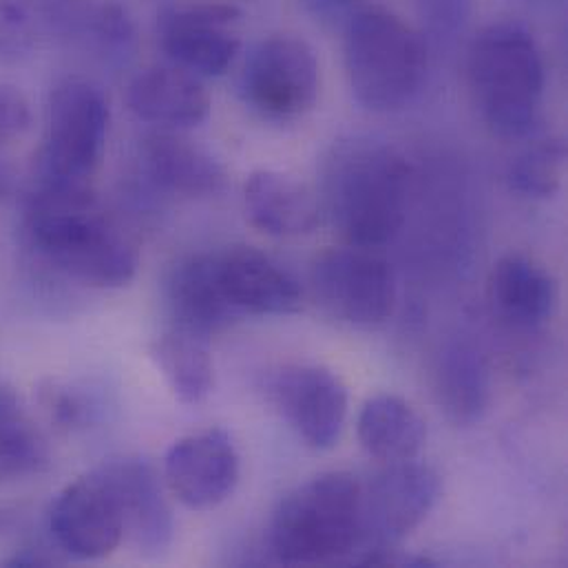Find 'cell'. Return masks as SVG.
<instances>
[{
  "label": "cell",
  "instance_id": "obj_26",
  "mask_svg": "<svg viewBox=\"0 0 568 568\" xmlns=\"http://www.w3.org/2000/svg\"><path fill=\"white\" fill-rule=\"evenodd\" d=\"M106 60H124L135 49V24L118 2H95L80 36Z\"/></svg>",
  "mask_w": 568,
  "mask_h": 568
},
{
  "label": "cell",
  "instance_id": "obj_5",
  "mask_svg": "<svg viewBox=\"0 0 568 568\" xmlns=\"http://www.w3.org/2000/svg\"><path fill=\"white\" fill-rule=\"evenodd\" d=\"M363 538V489L343 471L321 474L290 491L275 509L271 547L284 565H325Z\"/></svg>",
  "mask_w": 568,
  "mask_h": 568
},
{
  "label": "cell",
  "instance_id": "obj_20",
  "mask_svg": "<svg viewBox=\"0 0 568 568\" xmlns=\"http://www.w3.org/2000/svg\"><path fill=\"white\" fill-rule=\"evenodd\" d=\"M244 204L255 229L271 237L307 235L318 224L312 191L280 171H255L244 182Z\"/></svg>",
  "mask_w": 568,
  "mask_h": 568
},
{
  "label": "cell",
  "instance_id": "obj_8",
  "mask_svg": "<svg viewBox=\"0 0 568 568\" xmlns=\"http://www.w3.org/2000/svg\"><path fill=\"white\" fill-rule=\"evenodd\" d=\"M312 287L318 303L352 325L383 323L396 305L392 266L372 248H334L316 257Z\"/></svg>",
  "mask_w": 568,
  "mask_h": 568
},
{
  "label": "cell",
  "instance_id": "obj_14",
  "mask_svg": "<svg viewBox=\"0 0 568 568\" xmlns=\"http://www.w3.org/2000/svg\"><path fill=\"white\" fill-rule=\"evenodd\" d=\"M118 500L124 536L146 556H160L173 540V514L158 471L144 458L126 456L100 467Z\"/></svg>",
  "mask_w": 568,
  "mask_h": 568
},
{
  "label": "cell",
  "instance_id": "obj_33",
  "mask_svg": "<svg viewBox=\"0 0 568 568\" xmlns=\"http://www.w3.org/2000/svg\"><path fill=\"white\" fill-rule=\"evenodd\" d=\"M4 567H49V560L42 556L22 554V556H13L11 560H7Z\"/></svg>",
  "mask_w": 568,
  "mask_h": 568
},
{
  "label": "cell",
  "instance_id": "obj_28",
  "mask_svg": "<svg viewBox=\"0 0 568 568\" xmlns=\"http://www.w3.org/2000/svg\"><path fill=\"white\" fill-rule=\"evenodd\" d=\"M420 18V36L434 42H452L463 36L474 16V0H414Z\"/></svg>",
  "mask_w": 568,
  "mask_h": 568
},
{
  "label": "cell",
  "instance_id": "obj_21",
  "mask_svg": "<svg viewBox=\"0 0 568 568\" xmlns=\"http://www.w3.org/2000/svg\"><path fill=\"white\" fill-rule=\"evenodd\" d=\"M358 440L363 449L383 463L414 460L427 440L420 414L400 396L378 394L358 414Z\"/></svg>",
  "mask_w": 568,
  "mask_h": 568
},
{
  "label": "cell",
  "instance_id": "obj_32",
  "mask_svg": "<svg viewBox=\"0 0 568 568\" xmlns=\"http://www.w3.org/2000/svg\"><path fill=\"white\" fill-rule=\"evenodd\" d=\"M303 7L318 20L336 22L343 18V22L352 16L356 0H301Z\"/></svg>",
  "mask_w": 568,
  "mask_h": 568
},
{
  "label": "cell",
  "instance_id": "obj_30",
  "mask_svg": "<svg viewBox=\"0 0 568 568\" xmlns=\"http://www.w3.org/2000/svg\"><path fill=\"white\" fill-rule=\"evenodd\" d=\"M31 106L20 89L0 82V146L20 142L31 129Z\"/></svg>",
  "mask_w": 568,
  "mask_h": 568
},
{
  "label": "cell",
  "instance_id": "obj_2",
  "mask_svg": "<svg viewBox=\"0 0 568 568\" xmlns=\"http://www.w3.org/2000/svg\"><path fill=\"white\" fill-rule=\"evenodd\" d=\"M412 189L407 160L372 138L338 142L323 169V202L349 246L378 248L403 229Z\"/></svg>",
  "mask_w": 568,
  "mask_h": 568
},
{
  "label": "cell",
  "instance_id": "obj_19",
  "mask_svg": "<svg viewBox=\"0 0 568 568\" xmlns=\"http://www.w3.org/2000/svg\"><path fill=\"white\" fill-rule=\"evenodd\" d=\"M169 305L175 325L206 336L242 318L222 287L215 253L193 255L175 266L169 277Z\"/></svg>",
  "mask_w": 568,
  "mask_h": 568
},
{
  "label": "cell",
  "instance_id": "obj_23",
  "mask_svg": "<svg viewBox=\"0 0 568 568\" xmlns=\"http://www.w3.org/2000/svg\"><path fill=\"white\" fill-rule=\"evenodd\" d=\"M434 392L440 409L458 423H476L489 403V376L483 356L467 343H449L434 365Z\"/></svg>",
  "mask_w": 568,
  "mask_h": 568
},
{
  "label": "cell",
  "instance_id": "obj_18",
  "mask_svg": "<svg viewBox=\"0 0 568 568\" xmlns=\"http://www.w3.org/2000/svg\"><path fill=\"white\" fill-rule=\"evenodd\" d=\"M494 314L516 329H534L547 323L558 303V287L549 271L527 255L500 257L487 280Z\"/></svg>",
  "mask_w": 568,
  "mask_h": 568
},
{
  "label": "cell",
  "instance_id": "obj_12",
  "mask_svg": "<svg viewBox=\"0 0 568 568\" xmlns=\"http://www.w3.org/2000/svg\"><path fill=\"white\" fill-rule=\"evenodd\" d=\"M169 491L193 511L226 503L240 483V454L224 429L180 438L164 458Z\"/></svg>",
  "mask_w": 568,
  "mask_h": 568
},
{
  "label": "cell",
  "instance_id": "obj_25",
  "mask_svg": "<svg viewBox=\"0 0 568 568\" xmlns=\"http://www.w3.org/2000/svg\"><path fill=\"white\" fill-rule=\"evenodd\" d=\"M567 144L562 138L529 142L507 166V184L529 200L554 197L565 180Z\"/></svg>",
  "mask_w": 568,
  "mask_h": 568
},
{
  "label": "cell",
  "instance_id": "obj_10",
  "mask_svg": "<svg viewBox=\"0 0 568 568\" xmlns=\"http://www.w3.org/2000/svg\"><path fill=\"white\" fill-rule=\"evenodd\" d=\"M237 20L240 11L226 2L173 7L160 16V47L171 64L197 78H217L240 53Z\"/></svg>",
  "mask_w": 568,
  "mask_h": 568
},
{
  "label": "cell",
  "instance_id": "obj_34",
  "mask_svg": "<svg viewBox=\"0 0 568 568\" xmlns=\"http://www.w3.org/2000/svg\"><path fill=\"white\" fill-rule=\"evenodd\" d=\"M11 189H13V175L9 166L0 160V202H4L11 195Z\"/></svg>",
  "mask_w": 568,
  "mask_h": 568
},
{
  "label": "cell",
  "instance_id": "obj_11",
  "mask_svg": "<svg viewBox=\"0 0 568 568\" xmlns=\"http://www.w3.org/2000/svg\"><path fill=\"white\" fill-rule=\"evenodd\" d=\"M49 529L58 547L75 560H102L122 545V514L100 469L60 491L49 514Z\"/></svg>",
  "mask_w": 568,
  "mask_h": 568
},
{
  "label": "cell",
  "instance_id": "obj_22",
  "mask_svg": "<svg viewBox=\"0 0 568 568\" xmlns=\"http://www.w3.org/2000/svg\"><path fill=\"white\" fill-rule=\"evenodd\" d=\"M151 358L166 378L171 392L184 405L209 398L215 385L211 336L173 325L151 345Z\"/></svg>",
  "mask_w": 568,
  "mask_h": 568
},
{
  "label": "cell",
  "instance_id": "obj_3",
  "mask_svg": "<svg viewBox=\"0 0 568 568\" xmlns=\"http://www.w3.org/2000/svg\"><path fill=\"white\" fill-rule=\"evenodd\" d=\"M467 82L491 133L505 140L527 138L538 122L547 84L538 40L514 20L487 24L469 44Z\"/></svg>",
  "mask_w": 568,
  "mask_h": 568
},
{
  "label": "cell",
  "instance_id": "obj_16",
  "mask_svg": "<svg viewBox=\"0 0 568 568\" xmlns=\"http://www.w3.org/2000/svg\"><path fill=\"white\" fill-rule=\"evenodd\" d=\"M129 111L160 131L200 126L211 115V95L202 78L175 67H149L126 87Z\"/></svg>",
  "mask_w": 568,
  "mask_h": 568
},
{
  "label": "cell",
  "instance_id": "obj_31",
  "mask_svg": "<svg viewBox=\"0 0 568 568\" xmlns=\"http://www.w3.org/2000/svg\"><path fill=\"white\" fill-rule=\"evenodd\" d=\"M44 409L49 412V416L64 429H71V427H78L84 423L87 418V403L69 392L67 387H51V389H44Z\"/></svg>",
  "mask_w": 568,
  "mask_h": 568
},
{
  "label": "cell",
  "instance_id": "obj_7",
  "mask_svg": "<svg viewBox=\"0 0 568 568\" xmlns=\"http://www.w3.org/2000/svg\"><path fill=\"white\" fill-rule=\"evenodd\" d=\"M318 84L314 49L294 33H275L251 51L240 78V93L262 118L287 122L314 106Z\"/></svg>",
  "mask_w": 568,
  "mask_h": 568
},
{
  "label": "cell",
  "instance_id": "obj_15",
  "mask_svg": "<svg viewBox=\"0 0 568 568\" xmlns=\"http://www.w3.org/2000/svg\"><path fill=\"white\" fill-rule=\"evenodd\" d=\"M217 257V275L240 316L290 314L301 305V285L266 253L237 246Z\"/></svg>",
  "mask_w": 568,
  "mask_h": 568
},
{
  "label": "cell",
  "instance_id": "obj_27",
  "mask_svg": "<svg viewBox=\"0 0 568 568\" xmlns=\"http://www.w3.org/2000/svg\"><path fill=\"white\" fill-rule=\"evenodd\" d=\"M38 20L20 0H0V64L29 60L38 44Z\"/></svg>",
  "mask_w": 568,
  "mask_h": 568
},
{
  "label": "cell",
  "instance_id": "obj_13",
  "mask_svg": "<svg viewBox=\"0 0 568 568\" xmlns=\"http://www.w3.org/2000/svg\"><path fill=\"white\" fill-rule=\"evenodd\" d=\"M273 398L307 447L329 449L338 443L347 418V389L332 369L287 365L273 381Z\"/></svg>",
  "mask_w": 568,
  "mask_h": 568
},
{
  "label": "cell",
  "instance_id": "obj_24",
  "mask_svg": "<svg viewBox=\"0 0 568 568\" xmlns=\"http://www.w3.org/2000/svg\"><path fill=\"white\" fill-rule=\"evenodd\" d=\"M49 445L13 389L0 385V474L22 478L40 474Z\"/></svg>",
  "mask_w": 568,
  "mask_h": 568
},
{
  "label": "cell",
  "instance_id": "obj_17",
  "mask_svg": "<svg viewBox=\"0 0 568 568\" xmlns=\"http://www.w3.org/2000/svg\"><path fill=\"white\" fill-rule=\"evenodd\" d=\"M142 166L158 189L173 195L211 197L226 186L222 162L175 131H158L144 140Z\"/></svg>",
  "mask_w": 568,
  "mask_h": 568
},
{
  "label": "cell",
  "instance_id": "obj_4",
  "mask_svg": "<svg viewBox=\"0 0 568 568\" xmlns=\"http://www.w3.org/2000/svg\"><path fill=\"white\" fill-rule=\"evenodd\" d=\"M427 40L400 16L381 9H354L343 22V60L354 98L369 111L407 106L427 75Z\"/></svg>",
  "mask_w": 568,
  "mask_h": 568
},
{
  "label": "cell",
  "instance_id": "obj_29",
  "mask_svg": "<svg viewBox=\"0 0 568 568\" xmlns=\"http://www.w3.org/2000/svg\"><path fill=\"white\" fill-rule=\"evenodd\" d=\"M20 2L36 16L40 27L67 38L82 36L89 22V16L95 7L93 0H20Z\"/></svg>",
  "mask_w": 568,
  "mask_h": 568
},
{
  "label": "cell",
  "instance_id": "obj_9",
  "mask_svg": "<svg viewBox=\"0 0 568 568\" xmlns=\"http://www.w3.org/2000/svg\"><path fill=\"white\" fill-rule=\"evenodd\" d=\"M440 498L438 474L414 460L389 463L363 491V538L392 549L416 531Z\"/></svg>",
  "mask_w": 568,
  "mask_h": 568
},
{
  "label": "cell",
  "instance_id": "obj_6",
  "mask_svg": "<svg viewBox=\"0 0 568 568\" xmlns=\"http://www.w3.org/2000/svg\"><path fill=\"white\" fill-rule=\"evenodd\" d=\"M109 122V100L98 84L82 78L55 84L47 102L33 184L91 189L104 155Z\"/></svg>",
  "mask_w": 568,
  "mask_h": 568
},
{
  "label": "cell",
  "instance_id": "obj_1",
  "mask_svg": "<svg viewBox=\"0 0 568 568\" xmlns=\"http://www.w3.org/2000/svg\"><path fill=\"white\" fill-rule=\"evenodd\" d=\"M22 231L44 262L80 284L122 287L138 273L133 244L100 213L93 189L33 184Z\"/></svg>",
  "mask_w": 568,
  "mask_h": 568
}]
</instances>
